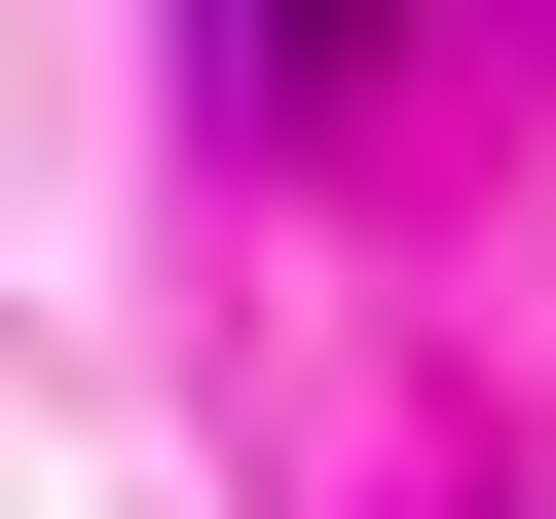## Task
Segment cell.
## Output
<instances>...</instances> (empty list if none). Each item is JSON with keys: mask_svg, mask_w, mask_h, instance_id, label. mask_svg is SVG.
Listing matches in <instances>:
<instances>
[{"mask_svg": "<svg viewBox=\"0 0 556 519\" xmlns=\"http://www.w3.org/2000/svg\"><path fill=\"white\" fill-rule=\"evenodd\" d=\"M334 38H371V0H223V75H260V112H334Z\"/></svg>", "mask_w": 556, "mask_h": 519, "instance_id": "cell-1", "label": "cell"}]
</instances>
